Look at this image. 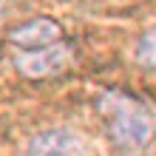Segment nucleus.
Listing matches in <instances>:
<instances>
[{"instance_id": "f257e3e1", "label": "nucleus", "mask_w": 156, "mask_h": 156, "mask_svg": "<svg viewBox=\"0 0 156 156\" xmlns=\"http://www.w3.org/2000/svg\"><path fill=\"white\" fill-rule=\"evenodd\" d=\"M97 105L102 114L105 131L119 153L133 156L151 145L156 133V119L142 99H136L128 91H105Z\"/></svg>"}, {"instance_id": "f03ea898", "label": "nucleus", "mask_w": 156, "mask_h": 156, "mask_svg": "<svg viewBox=\"0 0 156 156\" xmlns=\"http://www.w3.org/2000/svg\"><path fill=\"white\" fill-rule=\"evenodd\" d=\"M71 60H74L71 48L66 43H57L51 48H40V51H20L14 57V68L29 80H45V77L62 74L71 66Z\"/></svg>"}, {"instance_id": "7ed1b4c3", "label": "nucleus", "mask_w": 156, "mask_h": 156, "mask_svg": "<svg viewBox=\"0 0 156 156\" xmlns=\"http://www.w3.org/2000/svg\"><path fill=\"white\" fill-rule=\"evenodd\" d=\"M60 37H62V29L51 17H31V20H26V23L17 26V29L9 31V40H12L17 48H23V51L51 48V45L60 43Z\"/></svg>"}, {"instance_id": "20e7f679", "label": "nucleus", "mask_w": 156, "mask_h": 156, "mask_svg": "<svg viewBox=\"0 0 156 156\" xmlns=\"http://www.w3.org/2000/svg\"><path fill=\"white\" fill-rule=\"evenodd\" d=\"M29 156H82V142L74 131L51 128L31 139Z\"/></svg>"}, {"instance_id": "39448f33", "label": "nucleus", "mask_w": 156, "mask_h": 156, "mask_svg": "<svg viewBox=\"0 0 156 156\" xmlns=\"http://www.w3.org/2000/svg\"><path fill=\"white\" fill-rule=\"evenodd\" d=\"M136 62H139L142 68L156 71V26L148 29L139 37V43H136Z\"/></svg>"}]
</instances>
